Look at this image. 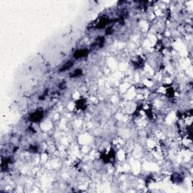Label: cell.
I'll return each instance as SVG.
<instances>
[{"label": "cell", "instance_id": "1", "mask_svg": "<svg viewBox=\"0 0 193 193\" xmlns=\"http://www.w3.org/2000/svg\"><path fill=\"white\" fill-rule=\"evenodd\" d=\"M88 54H89V50H88V49L81 48L79 49V50H77V51L74 53L73 57H74V58L75 59H80L82 58V57H86Z\"/></svg>", "mask_w": 193, "mask_h": 193}, {"label": "cell", "instance_id": "2", "mask_svg": "<svg viewBox=\"0 0 193 193\" xmlns=\"http://www.w3.org/2000/svg\"><path fill=\"white\" fill-rule=\"evenodd\" d=\"M73 64H74L73 61H71V60H69V61H67V62L65 64H64V65L62 66V68H61V69H60V72H65V71H66V70L69 69H70V68L72 67V66H73Z\"/></svg>", "mask_w": 193, "mask_h": 193}]
</instances>
